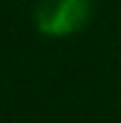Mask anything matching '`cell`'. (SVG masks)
I'll list each match as a JSON object with an SVG mask.
<instances>
[{
	"instance_id": "cell-1",
	"label": "cell",
	"mask_w": 121,
	"mask_h": 123,
	"mask_svg": "<svg viewBox=\"0 0 121 123\" xmlns=\"http://www.w3.org/2000/svg\"><path fill=\"white\" fill-rule=\"evenodd\" d=\"M92 18V0H40L34 24L48 37H69L82 31Z\"/></svg>"
}]
</instances>
